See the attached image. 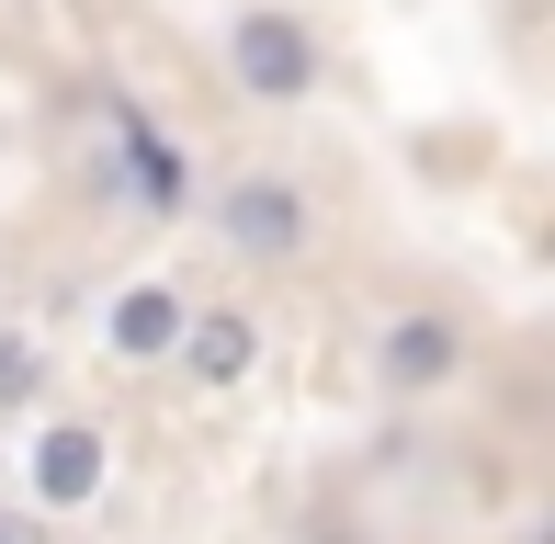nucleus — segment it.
<instances>
[{"label": "nucleus", "mask_w": 555, "mask_h": 544, "mask_svg": "<svg viewBox=\"0 0 555 544\" xmlns=\"http://www.w3.org/2000/svg\"><path fill=\"white\" fill-rule=\"evenodd\" d=\"M205 216H216V250L238 261V272H295V261L318 250V193L295 182L284 159H238L216 182Z\"/></svg>", "instance_id": "obj_1"}, {"label": "nucleus", "mask_w": 555, "mask_h": 544, "mask_svg": "<svg viewBox=\"0 0 555 544\" xmlns=\"http://www.w3.org/2000/svg\"><path fill=\"white\" fill-rule=\"evenodd\" d=\"M216 57H227V91H238L249 114H295L330 80V46H318V23L295 12V0H238Z\"/></svg>", "instance_id": "obj_2"}, {"label": "nucleus", "mask_w": 555, "mask_h": 544, "mask_svg": "<svg viewBox=\"0 0 555 544\" xmlns=\"http://www.w3.org/2000/svg\"><path fill=\"white\" fill-rule=\"evenodd\" d=\"M363 375H374V398L431 409V398H453V386L476 375V329L453 307H386L363 329Z\"/></svg>", "instance_id": "obj_3"}, {"label": "nucleus", "mask_w": 555, "mask_h": 544, "mask_svg": "<svg viewBox=\"0 0 555 544\" xmlns=\"http://www.w3.org/2000/svg\"><path fill=\"white\" fill-rule=\"evenodd\" d=\"M103 488H114V431L103 419H68V409H35L23 500H35L46 522H80V510H103Z\"/></svg>", "instance_id": "obj_4"}, {"label": "nucleus", "mask_w": 555, "mask_h": 544, "mask_svg": "<svg viewBox=\"0 0 555 544\" xmlns=\"http://www.w3.org/2000/svg\"><path fill=\"white\" fill-rule=\"evenodd\" d=\"M261 352H272V340H261V318H249L238 295H193V307H182V340H170L159 375H182L193 398H238V386L261 375Z\"/></svg>", "instance_id": "obj_5"}, {"label": "nucleus", "mask_w": 555, "mask_h": 544, "mask_svg": "<svg viewBox=\"0 0 555 544\" xmlns=\"http://www.w3.org/2000/svg\"><path fill=\"white\" fill-rule=\"evenodd\" d=\"M182 307H193L182 272H125V284L103 295V363H137V375H159L170 340H182Z\"/></svg>", "instance_id": "obj_6"}, {"label": "nucleus", "mask_w": 555, "mask_h": 544, "mask_svg": "<svg viewBox=\"0 0 555 544\" xmlns=\"http://www.w3.org/2000/svg\"><path fill=\"white\" fill-rule=\"evenodd\" d=\"M46 398H57V352L35 329H0V419H35Z\"/></svg>", "instance_id": "obj_7"}, {"label": "nucleus", "mask_w": 555, "mask_h": 544, "mask_svg": "<svg viewBox=\"0 0 555 544\" xmlns=\"http://www.w3.org/2000/svg\"><path fill=\"white\" fill-rule=\"evenodd\" d=\"M0 544H57V522H46V510L23 500V510H0Z\"/></svg>", "instance_id": "obj_8"}]
</instances>
